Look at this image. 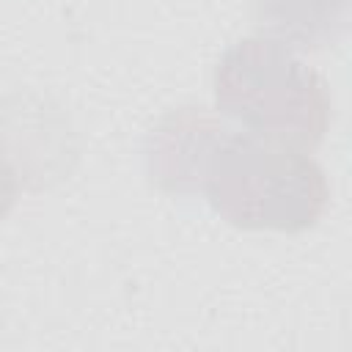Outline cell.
<instances>
[{"label":"cell","instance_id":"cell-1","mask_svg":"<svg viewBox=\"0 0 352 352\" xmlns=\"http://www.w3.org/2000/svg\"><path fill=\"white\" fill-rule=\"evenodd\" d=\"M146 170L160 190L198 192L214 214L248 231H305L330 201L324 170L308 151L231 129L204 107H179L154 124Z\"/></svg>","mask_w":352,"mask_h":352},{"label":"cell","instance_id":"cell-2","mask_svg":"<svg viewBox=\"0 0 352 352\" xmlns=\"http://www.w3.org/2000/svg\"><path fill=\"white\" fill-rule=\"evenodd\" d=\"M214 107L242 129L314 151L333 116L324 77L294 47L253 36L231 44L214 69Z\"/></svg>","mask_w":352,"mask_h":352},{"label":"cell","instance_id":"cell-3","mask_svg":"<svg viewBox=\"0 0 352 352\" xmlns=\"http://www.w3.org/2000/svg\"><path fill=\"white\" fill-rule=\"evenodd\" d=\"M253 22L294 50H322L346 36L349 0H253Z\"/></svg>","mask_w":352,"mask_h":352},{"label":"cell","instance_id":"cell-4","mask_svg":"<svg viewBox=\"0 0 352 352\" xmlns=\"http://www.w3.org/2000/svg\"><path fill=\"white\" fill-rule=\"evenodd\" d=\"M16 192H19L16 170H14L11 162L0 154V217H6V214L11 212V206L16 204Z\"/></svg>","mask_w":352,"mask_h":352}]
</instances>
